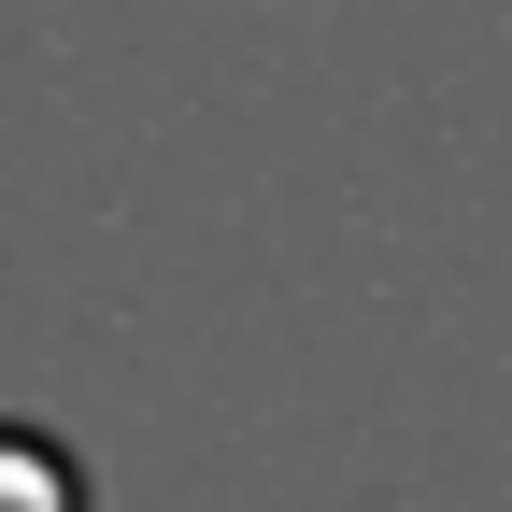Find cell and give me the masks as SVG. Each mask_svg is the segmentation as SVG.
Here are the masks:
<instances>
[{"mask_svg":"<svg viewBox=\"0 0 512 512\" xmlns=\"http://www.w3.org/2000/svg\"><path fill=\"white\" fill-rule=\"evenodd\" d=\"M0 512H86L72 456H57V441H29V427H0Z\"/></svg>","mask_w":512,"mask_h":512,"instance_id":"cell-1","label":"cell"}]
</instances>
